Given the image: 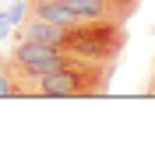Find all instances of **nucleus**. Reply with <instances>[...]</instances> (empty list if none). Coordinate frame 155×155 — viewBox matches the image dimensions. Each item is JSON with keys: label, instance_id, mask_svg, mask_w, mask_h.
<instances>
[{"label": "nucleus", "instance_id": "20e7f679", "mask_svg": "<svg viewBox=\"0 0 155 155\" xmlns=\"http://www.w3.org/2000/svg\"><path fill=\"white\" fill-rule=\"evenodd\" d=\"M0 99H14V71L7 53H0Z\"/></svg>", "mask_w": 155, "mask_h": 155}, {"label": "nucleus", "instance_id": "39448f33", "mask_svg": "<svg viewBox=\"0 0 155 155\" xmlns=\"http://www.w3.org/2000/svg\"><path fill=\"white\" fill-rule=\"evenodd\" d=\"M25 11H28V4H14V7L7 11V21L11 25H21V21H25Z\"/></svg>", "mask_w": 155, "mask_h": 155}, {"label": "nucleus", "instance_id": "7ed1b4c3", "mask_svg": "<svg viewBox=\"0 0 155 155\" xmlns=\"http://www.w3.org/2000/svg\"><path fill=\"white\" fill-rule=\"evenodd\" d=\"M64 32H67V25H57V21H46V18H32V14L18 25V39H35V42H49V46H60Z\"/></svg>", "mask_w": 155, "mask_h": 155}, {"label": "nucleus", "instance_id": "f03ea898", "mask_svg": "<svg viewBox=\"0 0 155 155\" xmlns=\"http://www.w3.org/2000/svg\"><path fill=\"white\" fill-rule=\"evenodd\" d=\"M11 60H18L28 74L42 78L46 71H57V67H67L71 64V53L60 46H49V42H35V39H18L14 35V46L7 49Z\"/></svg>", "mask_w": 155, "mask_h": 155}, {"label": "nucleus", "instance_id": "f257e3e1", "mask_svg": "<svg viewBox=\"0 0 155 155\" xmlns=\"http://www.w3.org/2000/svg\"><path fill=\"white\" fill-rule=\"evenodd\" d=\"M127 46V28L124 21L113 18H81L74 25H67L60 49H67L81 60L92 64H116V57Z\"/></svg>", "mask_w": 155, "mask_h": 155}]
</instances>
